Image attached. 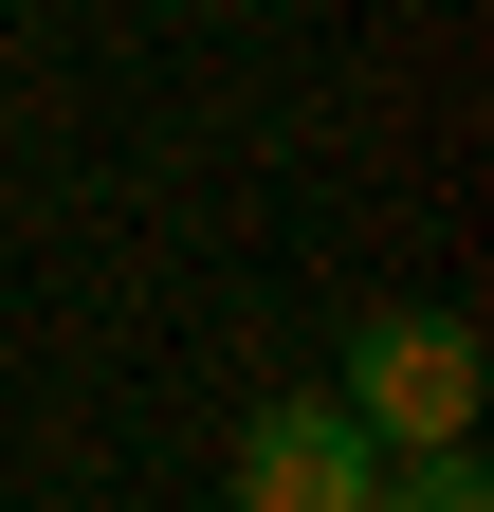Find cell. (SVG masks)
Segmentation results:
<instances>
[{"label": "cell", "mask_w": 494, "mask_h": 512, "mask_svg": "<svg viewBox=\"0 0 494 512\" xmlns=\"http://www.w3.org/2000/svg\"><path fill=\"white\" fill-rule=\"evenodd\" d=\"M366 494H385V439H366L330 384L238 421V512H366Z\"/></svg>", "instance_id": "obj_2"}, {"label": "cell", "mask_w": 494, "mask_h": 512, "mask_svg": "<svg viewBox=\"0 0 494 512\" xmlns=\"http://www.w3.org/2000/svg\"><path fill=\"white\" fill-rule=\"evenodd\" d=\"M330 403L385 439H476V403H494V348H476V311H348V366H330Z\"/></svg>", "instance_id": "obj_1"}, {"label": "cell", "mask_w": 494, "mask_h": 512, "mask_svg": "<svg viewBox=\"0 0 494 512\" xmlns=\"http://www.w3.org/2000/svg\"><path fill=\"white\" fill-rule=\"evenodd\" d=\"M366 512H494V494H476V458H458V439H403V458H385V494H366Z\"/></svg>", "instance_id": "obj_3"}]
</instances>
